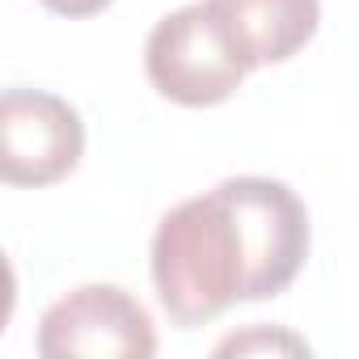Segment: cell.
Wrapping results in <instances>:
<instances>
[{
  "label": "cell",
  "mask_w": 359,
  "mask_h": 359,
  "mask_svg": "<svg viewBox=\"0 0 359 359\" xmlns=\"http://www.w3.org/2000/svg\"><path fill=\"white\" fill-rule=\"evenodd\" d=\"M43 5L51 13H60V18H93L106 5H114V0H43Z\"/></svg>",
  "instance_id": "7"
},
{
  "label": "cell",
  "mask_w": 359,
  "mask_h": 359,
  "mask_svg": "<svg viewBox=\"0 0 359 359\" xmlns=\"http://www.w3.org/2000/svg\"><path fill=\"white\" fill-rule=\"evenodd\" d=\"M144 72L152 89L177 106H216L241 89L250 68L229 43L216 5L195 0L152 26L144 43Z\"/></svg>",
  "instance_id": "2"
},
{
  "label": "cell",
  "mask_w": 359,
  "mask_h": 359,
  "mask_svg": "<svg viewBox=\"0 0 359 359\" xmlns=\"http://www.w3.org/2000/svg\"><path fill=\"white\" fill-rule=\"evenodd\" d=\"M34 346L43 359H148L156 355V330L131 292L85 283L43 313Z\"/></svg>",
  "instance_id": "3"
},
{
  "label": "cell",
  "mask_w": 359,
  "mask_h": 359,
  "mask_svg": "<svg viewBox=\"0 0 359 359\" xmlns=\"http://www.w3.org/2000/svg\"><path fill=\"white\" fill-rule=\"evenodd\" d=\"M309 355L313 346L300 338V334H292V330H266V325H254V330H245V334H233V338H224L220 346H216V355Z\"/></svg>",
  "instance_id": "6"
},
{
  "label": "cell",
  "mask_w": 359,
  "mask_h": 359,
  "mask_svg": "<svg viewBox=\"0 0 359 359\" xmlns=\"http://www.w3.org/2000/svg\"><path fill=\"white\" fill-rule=\"evenodd\" d=\"M309 258V212L275 177H229L165 212L152 233V283L173 325L195 330L241 300L292 287Z\"/></svg>",
  "instance_id": "1"
},
{
  "label": "cell",
  "mask_w": 359,
  "mask_h": 359,
  "mask_svg": "<svg viewBox=\"0 0 359 359\" xmlns=\"http://www.w3.org/2000/svg\"><path fill=\"white\" fill-rule=\"evenodd\" d=\"M85 156V123L72 102L43 89L0 97V177L9 187H51Z\"/></svg>",
  "instance_id": "4"
},
{
  "label": "cell",
  "mask_w": 359,
  "mask_h": 359,
  "mask_svg": "<svg viewBox=\"0 0 359 359\" xmlns=\"http://www.w3.org/2000/svg\"><path fill=\"white\" fill-rule=\"evenodd\" d=\"M245 68L292 60L321 22V0H212Z\"/></svg>",
  "instance_id": "5"
}]
</instances>
